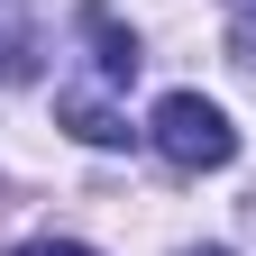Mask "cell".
<instances>
[{
    "mask_svg": "<svg viewBox=\"0 0 256 256\" xmlns=\"http://www.w3.org/2000/svg\"><path fill=\"white\" fill-rule=\"evenodd\" d=\"M10 256H101V247H82V238H28V247H10Z\"/></svg>",
    "mask_w": 256,
    "mask_h": 256,
    "instance_id": "cell-4",
    "label": "cell"
},
{
    "mask_svg": "<svg viewBox=\"0 0 256 256\" xmlns=\"http://www.w3.org/2000/svg\"><path fill=\"white\" fill-rule=\"evenodd\" d=\"M146 138H156V156L183 165V174L238 165V128H229V110H220V101H202V92H165L156 119H146Z\"/></svg>",
    "mask_w": 256,
    "mask_h": 256,
    "instance_id": "cell-1",
    "label": "cell"
},
{
    "mask_svg": "<svg viewBox=\"0 0 256 256\" xmlns=\"http://www.w3.org/2000/svg\"><path fill=\"white\" fill-rule=\"evenodd\" d=\"M183 256H229V247H183Z\"/></svg>",
    "mask_w": 256,
    "mask_h": 256,
    "instance_id": "cell-5",
    "label": "cell"
},
{
    "mask_svg": "<svg viewBox=\"0 0 256 256\" xmlns=\"http://www.w3.org/2000/svg\"><path fill=\"white\" fill-rule=\"evenodd\" d=\"M82 37H92V64H101V82H128V74H138V37H128L110 10H82Z\"/></svg>",
    "mask_w": 256,
    "mask_h": 256,
    "instance_id": "cell-2",
    "label": "cell"
},
{
    "mask_svg": "<svg viewBox=\"0 0 256 256\" xmlns=\"http://www.w3.org/2000/svg\"><path fill=\"white\" fill-rule=\"evenodd\" d=\"M64 128H74L82 146H119V138H128V119L101 101V92H64Z\"/></svg>",
    "mask_w": 256,
    "mask_h": 256,
    "instance_id": "cell-3",
    "label": "cell"
}]
</instances>
